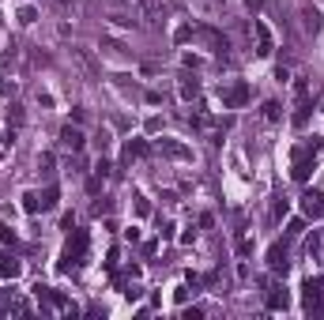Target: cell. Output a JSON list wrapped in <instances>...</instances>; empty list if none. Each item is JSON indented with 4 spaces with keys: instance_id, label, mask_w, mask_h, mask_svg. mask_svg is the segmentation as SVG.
I'll use <instances>...</instances> for the list:
<instances>
[{
    "instance_id": "obj_3",
    "label": "cell",
    "mask_w": 324,
    "mask_h": 320,
    "mask_svg": "<svg viewBox=\"0 0 324 320\" xmlns=\"http://www.w3.org/2000/svg\"><path fill=\"white\" fill-rule=\"evenodd\" d=\"M253 30H256V53H260V57H272V49H275L272 30H268L264 23H253Z\"/></svg>"
},
{
    "instance_id": "obj_22",
    "label": "cell",
    "mask_w": 324,
    "mask_h": 320,
    "mask_svg": "<svg viewBox=\"0 0 324 320\" xmlns=\"http://www.w3.org/2000/svg\"><path fill=\"white\" fill-rule=\"evenodd\" d=\"M306 121H309V110H306V106H302V110L294 113V128H306Z\"/></svg>"
},
{
    "instance_id": "obj_27",
    "label": "cell",
    "mask_w": 324,
    "mask_h": 320,
    "mask_svg": "<svg viewBox=\"0 0 324 320\" xmlns=\"http://www.w3.org/2000/svg\"><path fill=\"white\" fill-rule=\"evenodd\" d=\"M321 147H324V140H321Z\"/></svg>"
},
{
    "instance_id": "obj_23",
    "label": "cell",
    "mask_w": 324,
    "mask_h": 320,
    "mask_svg": "<svg viewBox=\"0 0 324 320\" xmlns=\"http://www.w3.org/2000/svg\"><path fill=\"white\" fill-rule=\"evenodd\" d=\"M34 19H38V15H34V8H23V11H19V23H26V26H30Z\"/></svg>"
},
{
    "instance_id": "obj_12",
    "label": "cell",
    "mask_w": 324,
    "mask_h": 320,
    "mask_svg": "<svg viewBox=\"0 0 324 320\" xmlns=\"http://www.w3.org/2000/svg\"><path fill=\"white\" fill-rule=\"evenodd\" d=\"M321 26H324V15H321L317 8H309V11H306V30H309V34H317Z\"/></svg>"
},
{
    "instance_id": "obj_25",
    "label": "cell",
    "mask_w": 324,
    "mask_h": 320,
    "mask_svg": "<svg viewBox=\"0 0 324 320\" xmlns=\"http://www.w3.org/2000/svg\"><path fill=\"white\" fill-rule=\"evenodd\" d=\"M136 211H140V215H147V211H151V203H147L144 196H136Z\"/></svg>"
},
{
    "instance_id": "obj_2",
    "label": "cell",
    "mask_w": 324,
    "mask_h": 320,
    "mask_svg": "<svg viewBox=\"0 0 324 320\" xmlns=\"http://www.w3.org/2000/svg\"><path fill=\"white\" fill-rule=\"evenodd\" d=\"M302 305L309 317H324V279H306L302 283Z\"/></svg>"
},
{
    "instance_id": "obj_6",
    "label": "cell",
    "mask_w": 324,
    "mask_h": 320,
    "mask_svg": "<svg viewBox=\"0 0 324 320\" xmlns=\"http://www.w3.org/2000/svg\"><path fill=\"white\" fill-rule=\"evenodd\" d=\"M309 169H313V159H309L306 151H298V162H294L290 177H294V181H309Z\"/></svg>"
},
{
    "instance_id": "obj_24",
    "label": "cell",
    "mask_w": 324,
    "mask_h": 320,
    "mask_svg": "<svg viewBox=\"0 0 324 320\" xmlns=\"http://www.w3.org/2000/svg\"><path fill=\"white\" fill-rule=\"evenodd\" d=\"M110 173H113V166H110V162L102 159V162H98V177H110Z\"/></svg>"
},
{
    "instance_id": "obj_8",
    "label": "cell",
    "mask_w": 324,
    "mask_h": 320,
    "mask_svg": "<svg viewBox=\"0 0 324 320\" xmlns=\"http://www.w3.org/2000/svg\"><path fill=\"white\" fill-rule=\"evenodd\" d=\"M287 305H290V294L283 287H272V294H268V309L279 313V309H287Z\"/></svg>"
},
{
    "instance_id": "obj_15",
    "label": "cell",
    "mask_w": 324,
    "mask_h": 320,
    "mask_svg": "<svg viewBox=\"0 0 324 320\" xmlns=\"http://www.w3.org/2000/svg\"><path fill=\"white\" fill-rule=\"evenodd\" d=\"M53 207H57V185H49L42 192V211H53Z\"/></svg>"
},
{
    "instance_id": "obj_10",
    "label": "cell",
    "mask_w": 324,
    "mask_h": 320,
    "mask_svg": "<svg viewBox=\"0 0 324 320\" xmlns=\"http://www.w3.org/2000/svg\"><path fill=\"white\" fill-rule=\"evenodd\" d=\"M162 155H170V159H192V151L188 147H181V144H170V140H162Z\"/></svg>"
},
{
    "instance_id": "obj_17",
    "label": "cell",
    "mask_w": 324,
    "mask_h": 320,
    "mask_svg": "<svg viewBox=\"0 0 324 320\" xmlns=\"http://www.w3.org/2000/svg\"><path fill=\"white\" fill-rule=\"evenodd\" d=\"M8 309H15V290H4L0 294V313H8Z\"/></svg>"
},
{
    "instance_id": "obj_14",
    "label": "cell",
    "mask_w": 324,
    "mask_h": 320,
    "mask_svg": "<svg viewBox=\"0 0 324 320\" xmlns=\"http://www.w3.org/2000/svg\"><path fill=\"white\" fill-rule=\"evenodd\" d=\"M140 155H147V144H144V140H128V147H125V159L132 162V159H140Z\"/></svg>"
},
{
    "instance_id": "obj_19",
    "label": "cell",
    "mask_w": 324,
    "mask_h": 320,
    "mask_svg": "<svg viewBox=\"0 0 324 320\" xmlns=\"http://www.w3.org/2000/svg\"><path fill=\"white\" fill-rule=\"evenodd\" d=\"M306 249H309V253L317 256V253H321V249H324V237H321V234H313V237H309V241H306Z\"/></svg>"
},
{
    "instance_id": "obj_13",
    "label": "cell",
    "mask_w": 324,
    "mask_h": 320,
    "mask_svg": "<svg viewBox=\"0 0 324 320\" xmlns=\"http://www.w3.org/2000/svg\"><path fill=\"white\" fill-rule=\"evenodd\" d=\"M196 91H200V83H196L192 76H185V79H181V98H185V102H192V98H196Z\"/></svg>"
},
{
    "instance_id": "obj_5",
    "label": "cell",
    "mask_w": 324,
    "mask_h": 320,
    "mask_svg": "<svg viewBox=\"0 0 324 320\" xmlns=\"http://www.w3.org/2000/svg\"><path fill=\"white\" fill-rule=\"evenodd\" d=\"M245 98H249V87L245 83H234L230 91L222 94V106H226V110H238V106H245Z\"/></svg>"
},
{
    "instance_id": "obj_18",
    "label": "cell",
    "mask_w": 324,
    "mask_h": 320,
    "mask_svg": "<svg viewBox=\"0 0 324 320\" xmlns=\"http://www.w3.org/2000/svg\"><path fill=\"white\" fill-rule=\"evenodd\" d=\"M23 207L30 211V215H38V211H42V200H38V196H23Z\"/></svg>"
},
{
    "instance_id": "obj_21",
    "label": "cell",
    "mask_w": 324,
    "mask_h": 320,
    "mask_svg": "<svg viewBox=\"0 0 324 320\" xmlns=\"http://www.w3.org/2000/svg\"><path fill=\"white\" fill-rule=\"evenodd\" d=\"M302 230H306V219H290V226H287V234H290V237H298Z\"/></svg>"
},
{
    "instance_id": "obj_11",
    "label": "cell",
    "mask_w": 324,
    "mask_h": 320,
    "mask_svg": "<svg viewBox=\"0 0 324 320\" xmlns=\"http://www.w3.org/2000/svg\"><path fill=\"white\" fill-rule=\"evenodd\" d=\"M0 271H4L8 279H19V271H23V264H19V260H11V256H0Z\"/></svg>"
},
{
    "instance_id": "obj_4",
    "label": "cell",
    "mask_w": 324,
    "mask_h": 320,
    "mask_svg": "<svg viewBox=\"0 0 324 320\" xmlns=\"http://www.w3.org/2000/svg\"><path fill=\"white\" fill-rule=\"evenodd\" d=\"M302 211H306V219H321V211H324V196L317 192V188H313V192H306V196H302Z\"/></svg>"
},
{
    "instance_id": "obj_26",
    "label": "cell",
    "mask_w": 324,
    "mask_h": 320,
    "mask_svg": "<svg viewBox=\"0 0 324 320\" xmlns=\"http://www.w3.org/2000/svg\"><path fill=\"white\" fill-rule=\"evenodd\" d=\"M245 8H249V11H256V8H260V0H245Z\"/></svg>"
},
{
    "instance_id": "obj_16",
    "label": "cell",
    "mask_w": 324,
    "mask_h": 320,
    "mask_svg": "<svg viewBox=\"0 0 324 320\" xmlns=\"http://www.w3.org/2000/svg\"><path fill=\"white\" fill-rule=\"evenodd\" d=\"M279 117H283V113H279V102H264V121H272V125H275Z\"/></svg>"
},
{
    "instance_id": "obj_7",
    "label": "cell",
    "mask_w": 324,
    "mask_h": 320,
    "mask_svg": "<svg viewBox=\"0 0 324 320\" xmlns=\"http://www.w3.org/2000/svg\"><path fill=\"white\" fill-rule=\"evenodd\" d=\"M268 268L287 271V249H283V245H272V249H268Z\"/></svg>"
},
{
    "instance_id": "obj_20",
    "label": "cell",
    "mask_w": 324,
    "mask_h": 320,
    "mask_svg": "<svg viewBox=\"0 0 324 320\" xmlns=\"http://www.w3.org/2000/svg\"><path fill=\"white\" fill-rule=\"evenodd\" d=\"M23 125V110L19 106H11V113H8V128H19Z\"/></svg>"
},
{
    "instance_id": "obj_1",
    "label": "cell",
    "mask_w": 324,
    "mask_h": 320,
    "mask_svg": "<svg viewBox=\"0 0 324 320\" xmlns=\"http://www.w3.org/2000/svg\"><path fill=\"white\" fill-rule=\"evenodd\" d=\"M87 230H76L72 226V237H68V245H64V256H60V271H76L79 264L87 260Z\"/></svg>"
},
{
    "instance_id": "obj_9",
    "label": "cell",
    "mask_w": 324,
    "mask_h": 320,
    "mask_svg": "<svg viewBox=\"0 0 324 320\" xmlns=\"http://www.w3.org/2000/svg\"><path fill=\"white\" fill-rule=\"evenodd\" d=\"M60 140H64V147H72V151H79V147H83V132H79V128H64V132H60Z\"/></svg>"
}]
</instances>
